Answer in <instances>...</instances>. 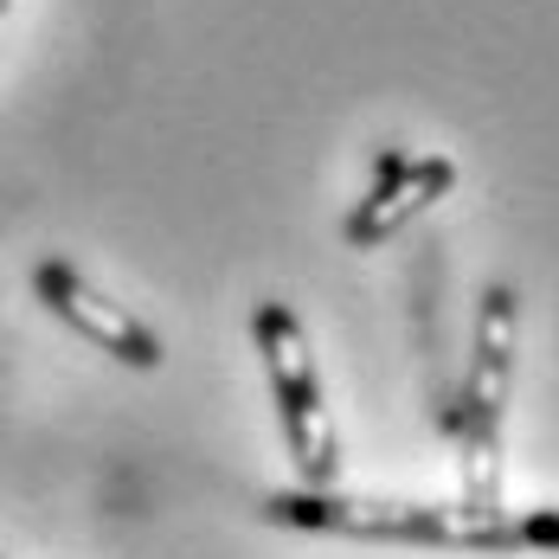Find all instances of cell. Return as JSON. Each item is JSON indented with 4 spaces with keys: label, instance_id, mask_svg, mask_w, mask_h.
<instances>
[{
    "label": "cell",
    "instance_id": "obj_5",
    "mask_svg": "<svg viewBox=\"0 0 559 559\" xmlns=\"http://www.w3.org/2000/svg\"><path fill=\"white\" fill-rule=\"evenodd\" d=\"M450 187H456V162L450 155H399V148H386L380 168H373L367 200L341 225V238L354 251H373V245H386L392 231H405L418 213H431Z\"/></svg>",
    "mask_w": 559,
    "mask_h": 559
},
{
    "label": "cell",
    "instance_id": "obj_3",
    "mask_svg": "<svg viewBox=\"0 0 559 559\" xmlns=\"http://www.w3.org/2000/svg\"><path fill=\"white\" fill-rule=\"evenodd\" d=\"M251 335H258V354H264V380H271V399H277L283 444L296 456L302 483L309 489H335V425H329L316 354H309V335H302L296 309L277 302V296L258 302L251 309Z\"/></svg>",
    "mask_w": 559,
    "mask_h": 559
},
{
    "label": "cell",
    "instance_id": "obj_7",
    "mask_svg": "<svg viewBox=\"0 0 559 559\" xmlns=\"http://www.w3.org/2000/svg\"><path fill=\"white\" fill-rule=\"evenodd\" d=\"M7 7H13V0H0V13H7Z\"/></svg>",
    "mask_w": 559,
    "mask_h": 559
},
{
    "label": "cell",
    "instance_id": "obj_4",
    "mask_svg": "<svg viewBox=\"0 0 559 559\" xmlns=\"http://www.w3.org/2000/svg\"><path fill=\"white\" fill-rule=\"evenodd\" d=\"M33 289H39V302L52 309L64 329H78L91 347H104L122 367L155 373V367L168 360V354H162V335H155L142 316H129L122 302H110L97 283L84 277V271H71L64 258H39V264H33Z\"/></svg>",
    "mask_w": 559,
    "mask_h": 559
},
{
    "label": "cell",
    "instance_id": "obj_6",
    "mask_svg": "<svg viewBox=\"0 0 559 559\" xmlns=\"http://www.w3.org/2000/svg\"><path fill=\"white\" fill-rule=\"evenodd\" d=\"M514 527H521V547L559 554V508H527V514H514Z\"/></svg>",
    "mask_w": 559,
    "mask_h": 559
},
{
    "label": "cell",
    "instance_id": "obj_1",
    "mask_svg": "<svg viewBox=\"0 0 559 559\" xmlns=\"http://www.w3.org/2000/svg\"><path fill=\"white\" fill-rule=\"evenodd\" d=\"M258 514L271 527L335 534V540H373V547H450V554H521L514 514L469 502H405V496H347V489H271Z\"/></svg>",
    "mask_w": 559,
    "mask_h": 559
},
{
    "label": "cell",
    "instance_id": "obj_2",
    "mask_svg": "<svg viewBox=\"0 0 559 559\" xmlns=\"http://www.w3.org/2000/svg\"><path fill=\"white\" fill-rule=\"evenodd\" d=\"M514 341H521V296H514V283H489L483 309H476L469 380L450 412L456 456H463V502L483 514L502 508V418L508 392H514Z\"/></svg>",
    "mask_w": 559,
    "mask_h": 559
}]
</instances>
